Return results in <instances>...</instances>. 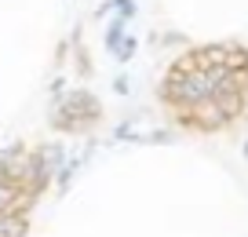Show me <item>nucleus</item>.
Listing matches in <instances>:
<instances>
[{
    "label": "nucleus",
    "mask_w": 248,
    "mask_h": 237,
    "mask_svg": "<svg viewBox=\"0 0 248 237\" xmlns=\"http://www.w3.org/2000/svg\"><path fill=\"white\" fill-rule=\"evenodd\" d=\"M102 121H106V106L88 84H70L62 95H55L51 110H47V128L66 139L95 135V128Z\"/></svg>",
    "instance_id": "1"
},
{
    "label": "nucleus",
    "mask_w": 248,
    "mask_h": 237,
    "mask_svg": "<svg viewBox=\"0 0 248 237\" xmlns=\"http://www.w3.org/2000/svg\"><path fill=\"white\" fill-rule=\"evenodd\" d=\"M26 153H30V146H26L22 139L0 146V179L22 186V190H26Z\"/></svg>",
    "instance_id": "5"
},
{
    "label": "nucleus",
    "mask_w": 248,
    "mask_h": 237,
    "mask_svg": "<svg viewBox=\"0 0 248 237\" xmlns=\"http://www.w3.org/2000/svg\"><path fill=\"white\" fill-rule=\"evenodd\" d=\"M66 62H70V37H62L59 47H55V69H62Z\"/></svg>",
    "instance_id": "16"
},
{
    "label": "nucleus",
    "mask_w": 248,
    "mask_h": 237,
    "mask_svg": "<svg viewBox=\"0 0 248 237\" xmlns=\"http://www.w3.org/2000/svg\"><path fill=\"white\" fill-rule=\"evenodd\" d=\"M161 44H164V47H179V51H183V47H190V44H186V37H183V33H175V30L161 33Z\"/></svg>",
    "instance_id": "15"
},
{
    "label": "nucleus",
    "mask_w": 248,
    "mask_h": 237,
    "mask_svg": "<svg viewBox=\"0 0 248 237\" xmlns=\"http://www.w3.org/2000/svg\"><path fill=\"white\" fill-rule=\"evenodd\" d=\"M212 99H216V106L223 110V117L230 124H237L241 117L248 113V95H241V92H216Z\"/></svg>",
    "instance_id": "7"
},
{
    "label": "nucleus",
    "mask_w": 248,
    "mask_h": 237,
    "mask_svg": "<svg viewBox=\"0 0 248 237\" xmlns=\"http://www.w3.org/2000/svg\"><path fill=\"white\" fill-rule=\"evenodd\" d=\"M106 15H113V0H102L99 8H95V18H106Z\"/></svg>",
    "instance_id": "18"
},
{
    "label": "nucleus",
    "mask_w": 248,
    "mask_h": 237,
    "mask_svg": "<svg viewBox=\"0 0 248 237\" xmlns=\"http://www.w3.org/2000/svg\"><path fill=\"white\" fill-rule=\"evenodd\" d=\"M109 88H113V95L128 99V95H132V77H128V73H117V77H113V84H109Z\"/></svg>",
    "instance_id": "13"
},
{
    "label": "nucleus",
    "mask_w": 248,
    "mask_h": 237,
    "mask_svg": "<svg viewBox=\"0 0 248 237\" xmlns=\"http://www.w3.org/2000/svg\"><path fill=\"white\" fill-rule=\"evenodd\" d=\"M135 131H139V121L135 117H124L109 128V142H135Z\"/></svg>",
    "instance_id": "10"
},
{
    "label": "nucleus",
    "mask_w": 248,
    "mask_h": 237,
    "mask_svg": "<svg viewBox=\"0 0 248 237\" xmlns=\"http://www.w3.org/2000/svg\"><path fill=\"white\" fill-rule=\"evenodd\" d=\"M66 88H70V84H66V77H62V73H55V77H51V84H47V95L55 99V95H62Z\"/></svg>",
    "instance_id": "17"
},
{
    "label": "nucleus",
    "mask_w": 248,
    "mask_h": 237,
    "mask_svg": "<svg viewBox=\"0 0 248 237\" xmlns=\"http://www.w3.org/2000/svg\"><path fill=\"white\" fill-rule=\"evenodd\" d=\"M66 157H70V146L62 139H44V142L30 146V153H26V193L44 201V193L51 190V183L59 175V168L66 164Z\"/></svg>",
    "instance_id": "3"
},
{
    "label": "nucleus",
    "mask_w": 248,
    "mask_h": 237,
    "mask_svg": "<svg viewBox=\"0 0 248 237\" xmlns=\"http://www.w3.org/2000/svg\"><path fill=\"white\" fill-rule=\"evenodd\" d=\"M0 237H30V215L0 212Z\"/></svg>",
    "instance_id": "8"
},
{
    "label": "nucleus",
    "mask_w": 248,
    "mask_h": 237,
    "mask_svg": "<svg viewBox=\"0 0 248 237\" xmlns=\"http://www.w3.org/2000/svg\"><path fill=\"white\" fill-rule=\"evenodd\" d=\"M70 66L77 73V80H92L95 77V59L84 44V26H73L70 30Z\"/></svg>",
    "instance_id": "6"
},
{
    "label": "nucleus",
    "mask_w": 248,
    "mask_h": 237,
    "mask_svg": "<svg viewBox=\"0 0 248 237\" xmlns=\"http://www.w3.org/2000/svg\"><path fill=\"white\" fill-rule=\"evenodd\" d=\"M113 11H117V15H124L128 22H132L135 11H139V4H135V0H113Z\"/></svg>",
    "instance_id": "14"
},
{
    "label": "nucleus",
    "mask_w": 248,
    "mask_h": 237,
    "mask_svg": "<svg viewBox=\"0 0 248 237\" xmlns=\"http://www.w3.org/2000/svg\"><path fill=\"white\" fill-rule=\"evenodd\" d=\"M135 51H139V37H132V33H128V37H124L121 44H117V51H113V62L128 66V62L135 59Z\"/></svg>",
    "instance_id": "12"
},
{
    "label": "nucleus",
    "mask_w": 248,
    "mask_h": 237,
    "mask_svg": "<svg viewBox=\"0 0 248 237\" xmlns=\"http://www.w3.org/2000/svg\"><path fill=\"white\" fill-rule=\"evenodd\" d=\"M124 37H128V18H124V15H117V11H113V15H109V26H106V33H102V44H106V51L113 55V51H117V44H121Z\"/></svg>",
    "instance_id": "9"
},
{
    "label": "nucleus",
    "mask_w": 248,
    "mask_h": 237,
    "mask_svg": "<svg viewBox=\"0 0 248 237\" xmlns=\"http://www.w3.org/2000/svg\"><path fill=\"white\" fill-rule=\"evenodd\" d=\"M175 124H183V128H190V131H201V135H216V131H226V128H230V121H226L223 110L216 106V99L197 102L190 113L175 117Z\"/></svg>",
    "instance_id": "4"
},
{
    "label": "nucleus",
    "mask_w": 248,
    "mask_h": 237,
    "mask_svg": "<svg viewBox=\"0 0 248 237\" xmlns=\"http://www.w3.org/2000/svg\"><path fill=\"white\" fill-rule=\"evenodd\" d=\"M157 99L171 110V117H183L197 106V102L212 99V84L204 69H194V73H179V69L168 66V73L161 77L157 84Z\"/></svg>",
    "instance_id": "2"
},
{
    "label": "nucleus",
    "mask_w": 248,
    "mask_h": 237,
    "mask_svg": "<svg viewBox=\"0 0 248 237\" xmlns=\"http://www.w3.org/2000/svg\"><path fill=\"white\" fill-rule=\"evenodd\" d=\"M245 161H248V142H245Z\"/></svg>",
    "instance_id": "19"
},
{
    "label": "nucleus",
    "mask_w": 248,
    "mask_h": 237,
    "mask_svg": "<svg viewBox=\"0 0 248 237\" xmlns=\"http://www.w3.org/2000/svg\"><path fill=\"white\" fill-rule=\"evenodd\" d=\"M226 66L230 69H248V47L237 40H226Z\"/></svg>",
    "instance_id": "11"
}]
</instances>
